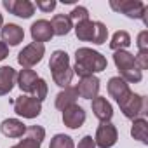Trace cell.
Instances as JSON below:
<instances>
[{
	"instance_id": "obj_1",
	"label": "cell",
	"mask_w": 148,
	"mask_h": 148,
	"mask_svg": "<svg viewBox=\"0 0 148 148\" xmlns=\"http://www.w3.org/2000/svg\"><path fill=\"white\" fill-rule=\"evenodd\" d=\"M108 66V61L106 58L98 52V51H92L89 47H80L75 51V66H73V75H77L80 79L84 77H91L94 73H99V71H105Z\"/></svg>"
},
{
	"instance_id": "obj_2",
	"label": "cell",
	"mask_w": 148,
	"mask_h": 148,
	"mask_svg": "<svg viewBox=\"0 0 148 148\" xmlns=\"http://www.w3.org/2000/svg\"><path fill=\"white\" fill-rule=\"evenodd\" d=\"M49 68L52 73V80L59 87H68L73 79V70L70 66V58L64 51H54L51 54Z\"/></svg>"
},
{
	"instance_id": "obj_3",
	"label": "cell",
	"mask_w": 148,
	"mask_h": 148,
	"mask_svg": "<svg viewBox=\"0 0 148 148\" xmlns=\"http://www.w3.org/2000/svg\"><path fill=\"white\" fill-rule=\"evenodd\" d=\"M113 63L117 70L120 71V79L125 80L127 84H138L143 79V71L136 66L134 56L127 51H115L113 54Z\"/></svg>"
},
{
	"instance_id": "obj_4",
	"label": "cell",
	"mask_w": 148,
	"mask_h": 148,
	"mask_svg": "<svg viewBox=\"0 0 148 148\" xmlns=\"http://www.w3.org/2000/svg\"><path fill=\"white\" fill-rule=\"evenodd\" d=\"M124 117L134 120V119H145V115L148 113V103H146V98L141 96V94H136V92H129L127 98H124L120 103H119Z\"/></svg>"
},
{
	"instance_id": "obj_5",
	"label": "cell",
	"mask_w": 148,
	"mask_h": 148,
	"mask_svg": "<svg viewBox=\"0 0 148 148\" xmlns=\"http://www.w3.org/2000/svg\"><path fill=\"white\" fill-rule=\"evenodd\" d=\"M14 112L23 119H37L42 112V103L37 101L33 96L21 94L14 99Z\"/></svg>"
},
{
	"instance_id": "obj_6",
	"label": "cell",
	"mask_w": 148,
	"mask_h": 148,
	"mask_svg": "<svg viewBox=\"0 0 148 148\" xmlns=\"http://www.w3.org/2000/svg\"><path fill=\"white\" fill-rule=\"evenodd\" d=\"M44 54H45V45L44 44L32 42L26 47H23V51L18 54V63L23 68H32V66H35L37 63L42 61Z\"/></svg>"
},
{
	"instance_id": "obj_7",
	"label": "cell",
	"mask_w": 148,
	"mask_h": 148,
	"mask_svg": "<svg viewBox=\"0 0 148 148\" xmlns=\"http://www.w3.org/2000/svg\"><path fill=\"white\" fill-rule=\"evenodd\" d=\"M110 7L115 12H122L131 19H139L146 5L141 0H110Z\"/></svg>"
},
{
	"instance_id": "obj_8",
	"label": "cell",
	"mask_w": 148,
	"mask_h": 148,
	"mask_svg": "<svg viewBox=\"0 0 148 148\" xmlns=\"http://www.w3.org/2000/svg\"><path fill=\"white\" fill-rule=\"evenodd\" d=\"M119 139V132L117 127L112 122H101L98 125L96 136H94V143L99 148H112Z\"/></svg>"
},
{
	"instance_id": "obj_9",
	"label": "cell",
	"mask_w": 148,
	"mask_h": 148,
	"mask_svg": "<svg viewBox=\"0 0 148 148\" xmlns=\"http://www.w3.org/2000/svg\"><path fill=\"white\" fill-rule=\"evenodd\" d=\"M44 139H45V129L42 125H30L26 127L25 139H21L18 145L11 148H40Z\"/></svg>"
},
{
	"instance_id": "obj_10",
	"label": "cell",
	"mask_w": 148,
	"mask_h": 148,
	"mask_svg": "<svg viewBox=\"0 0 148 148\" xmlns=\"http://www.w3.org/2000/svg\"><path fill=\"white\" fill-rule=\"evenodd\" d=\"M2 4L11 14L23 19H28L35 14V4L30 2V0H4Z\"/></svg>"
},
{
	"instance_id": "obj_11",
	"label": "cell",
	"mask_w": 148,
	"mask_h": 148,
	"mask_svg": "<svg viewBox=\"0 0 148 148\" xmlns=\"http://www.w3.org/2000/svg\"><path fill=\"white\" fill-rule=\"evenodd\" d=\"M30 33H32L33 42H37V44L49 42V40L54 37L51 21H47V19H38V21H35V23L30 26Z\"/></svg>"
},
{
	"instance_id": "obj_12",
	"label": "cell",
	"mask_w": 148,
	"mask_h": 148,
	"mask_svg": "<svg viewBox=\"0 0 148 148\" xmlns=\"http://www.w3.org/2000/svg\"><path fill=\"white\" fill-rule=\"evenodd\" d=\"M63 122L70 129L82 127L84 122H86V112H84V108L79 106V105H73V106L63 110Z\"/></svg>"
},
{
	"instance_id": "obj_13",
	"label": "cell",
	"mask_w": 148,
	"mask_h": 148,
	"mask_svg": "<svg viewBox=\"0 0 148 148\" xmlns=\"http://www.w3.org/2000/svg\"><path fill=\"white\" fill-rule=\"evenodd\" d=\"M99 79L96 75H91V77H84L80 79L79 86H77V91H79V96H82L84 99H94L99 92Z\"/></svg>"
},
{
	"instance_id": "obj_14",
	"label": "cell",
	"mask_w": 148,
	"mask_h": 148,
	"mask_svg": "<svg viewBox=\"0 0 148 148\" xmlns=\"http://www.w3.org/2000/svg\"><path fill=\"white\" fill-rule=\"evenodd\" d=\"M0 35H2V42L7 44V45H19L23 42V38H25L23 28L14 25V23L4 25L2 30H0Z\"/></svg>"
},
{
	"instance_id": "obj_15",
	"label": "cell",
	"mask_w": 148,
	"mask_h": 148,
	"mask_svg": "<svg viewBox=\"0 0 148 148\" xmlns=\"http://www.w3.org/2000/svg\"><path fill=\"white\" fill-rule=\"evenodd\" d=\"M91 106H92V112H94V117H96V119H99L101 122H110V120H112V117H113V108H112V105L108 103L106 98L96 96V98L92 99Z\"/></svg>"
},
{
	"instance_id": "obj_16",
	"label": "cell",
	"mask_w": 148,
	"mask_h": 148,
	"mask_svg": "<svg viewBox=\"0 0 148 148\" xmlns=\"http://www.w3.org/2000/svg\"><path fill=\"white\" fill-rule=\"evenodd\" d=\"M77 98H79V91H77V87H73V86H68V87H64L61 92H58V96H56V108L58 110H66V108H70V106H73V105H77Z\"/></svg>"
},
{
	"instance_id": "obj_17",
	"label": "cell",
	"mask_w": 148,
	"mask_h": 148,
	"mask_svg": "<svg viewBox=\"0 0 148 148\" xmlns=\"http://www.w3.org/2000/svg\"><path fill=\"white\" fill-rule=\"evenodd\" d=\"M129 92H131L129 84H127L125 80H122L120 77H112V79L108 80V94H110L117 103H120L124 98H127Z\"/></svg>"
},
{
	"instance_id": "obj_18",
	"label": "cell",
	"mask_w": 148,
	"mask_h": 148,
	"mask_svg": "<svg viewBox=\"0 0 148 148\" xmlns=\"http://www.w3.org/2000/svg\"><path fill=\"white\" fill-rule=\"evenodd\" d=\"M18 79V73L12 66H0V96H5L12 91Z\"/></svg>"
},
{
	"instance_id": "obj_19",
	"label": "cell",
	"mask_w": 148,
	"mask_h": 148,
	"mask_svg": "<svg viewBox=\"0 0 148 148\" xmlns=\"http://www.w3.org/2000/svg\"><path fill=\"white\" fill-rule=\"evenodd\" d=\"M37 80H38V75H37V71L32 70V68H23L18 73V79H16V82H18V86H19V89L23 92H32L35 84H37Z\"/></svg>"
},
{
	"instance_id": "obj_20",
	"label": "cell",
	"mask_w": 148,
	"mask_h": 148,
	"mask_svg": "<svg viewBox=\"0 0 148 148\" xmlns=\"http://www.w3.org/2000/svg\"><path fill=\"white\" fill-rule=\"evenodd\" d=\"M0 131L7 138H21L26 132V125L18 119H5L0 124Z\"/></svg>"
},
{
	"instance_id": "obj_21",
	"label": "cell",
	"mask_w": 148,
	"mask_h": 148,
	"mask_svg": "<svg viewBox=\"0 0 148 148\" xmlns=\"http://www.w3.org/2000/svg\"><path fill=\"white\" fill-rule=\"evenodd\" d=\"M51 26H52L54 35H58V37H64V35H68L70 30L73 28L71 19H70L68 14H56V16L52 18V21H51Z\"/></svg>"
},
{
	"instance_id": "obj_22",
	"label": "cell",
	"mask_w": 148,
	"mask_h": 148,
	"mask_svg": "<svg viewBox=\"0 0 148 148\" xmlns=\"http://www.w3.org/2000/svg\"><path fill=\"white\" fill-rule=\"evenodd\" d=\"M131 136L141 143H148V122L146 119H134L131 127Z\"/></svg>"
},
{
	"instance_id": "obj_23",
	"label": "cell",
	"mask_w": 148,
	"mask_h": 148,
	"mask_svg": "<svg viewBox=\"0 0 148 148\" xmlns=\"http://www.w3.org/2000/svg\"><path fill=\"white\" fill-rule=\"evenodd\" d=\"M75 35L82 42H92L94 40V21L87 19L82 23H77L75 26Z\"/></svg>"
},
{
	"instance_id": "obj_24",
	"label": "cell",
	"mask_w": 148,
	"mask_h": 148,
	"mask_svg": "<svg viewBox=\"0 0 148 148\" xmlns=\"http://www.w3.org/2000/svg\"><path fill=\"white\" fill-rule=\"evenodd\" d=\"M131 45V35L125 30H119L113 33L112 40H110V49L112 51H125Z\"/></svg>"
},
{
	"instance_id": "obj_25",
	"label": "cell",
	"mask_w": 148,
	"mask_h": 148,
	"mask_svg": "<svg viewBox=\"0 0 148 148\" xmlns=\"http://www.w3.org/2000/svg\"><path fill=\"white\" fill-rule=\"evenodd\" d=\"M49 148H75V143L68 134H56L51 139Z\"/></svg>"
},
{
	"instance_id": "obj_26",
	"label": "cell",
	"mask_w": 148,
	"mask_h": 148,
	"mask_svg": "<svg viewBox=\"0 0 148 148\" xmlns=\"http://www.w3.org/2000/svg\"><path fill=\"white\" fill-rule=\"evenodd\" d=\"M106 38H108V28L101 21H94V40H92V44L101 45L106 42Z\"/></svg>"
},
{
	"instance_id": "obj_27",
	"label": "cell",
	"mask_w": 148,
	"mask_h": 148,
	"mask_svg": "<svg viewBox=\"0 0 148 148\" xmlns=\"http://www.w3.org/2000/svg\"><path fill=\"white\" fill-rule=\"evenodd\" d=\"M47 91H49V87H47V82L44 80V79H38L37 80V84H35V87H33V91H32V94H33V98L37 99V101H44L45 98H47Z\"/></svg>"
},
{
	"instance_id": "obj_28",
	"label": "cell",
	"mask_w": 148,
	"mask_h": 148,
	"mask_svg": "<svg viewBox=\"0 0 148 148\" xmlns=\"http://www.w3.org/2000/svg\"><path fill=\"white\" fill-rule=\"evenodd\" d=\"M68 16H70V19H75L77 23H82V21H87L89 19V11L86 7H82V5H77Z\"/></svg>"
},
{
	"instance_id": "obj_29",
	"label": "cell",
	"mask_w": 148,
	"mask_h": 148,
	"mask_svg": "<svg viewBox=\"0 0 148 148\" xmlns=\"http://www.w3.org/2000/svg\"><path fill=\"white\" fill-rule=\"evenodd\" d=\"M134 61H136V66L143 71V70H146L148 68V51H145V52H138L136 56H134Z\"/></svg>"
},
{
	"instance_id": "obj_30",
	"label": "cell",
	"mask_w": 148,
	"mask_h": 148,
	"mask_svg": "<svg viewBox=\"0 0 148 148\" xmlns=\"http://www.w3.org/2000/svg\"><path fill=\"white\" fill-rule=\"evenodd\" d=\"M42 12H51L54 11L56 7V0H37V4H35Z\"/></svg>"
},
{
	"instance_id": "obj_31",
	"label": "cell",
	"mask_w": 148,
	"mask_h": 148,
	"mask_svg": "<svg viewBox=\"0 0 148 148\" xmlns=\"http://www.w3.org/2000/svg\"><path fill=\"white\" fill-rule=\"evenodd\" d=\"M138 49L141 51V52H145V51H148V30H143L139 35H138Z\"/></svg>"
},
{
	"instance_id": "obj_32",
	"label": "cell",
	"mask_w": 148,
	"mask_h": 148,
	"mask_svg": "<svg viewBox=\"0 0 148 148\" xmlns=\"http://www.w3.org/2000/svg\"><path fill=\"white\" fill-rule=\"evenodd\" d=\"M79 148H96V143H94L92 136H84L79 141Z\"/></svg>"
},
{
	"instance_id": "obj_33",
	"label": "cell",
	"mask_w": 148,
	"mask_h": 148,
	"mask_svg": "<svg viewBox=\"0 0 148 148\" xmlns=\"http://www.w3.org/2000/svg\"><path fill=\"white\" fill-rule=\"evenodd\" d=\"M7 56H9V45L4 44V42H0V61H4Z\"/></svg>"
},
{
	"instance_id": "obj_34",
	"label": "cell",
	"mask_w": 148,
	"mask_h": 148,
	"mask_svg": "<svg viewBox=\"0 0 148 148\" xmlns=\"http://www.w3.org/2000/svg\"><path fill=\"white\" fill-rule=\"evenodd\" d=\"M4 25V19H2V14H0V26H2Z\"/></svg>"
}]
</instances>
